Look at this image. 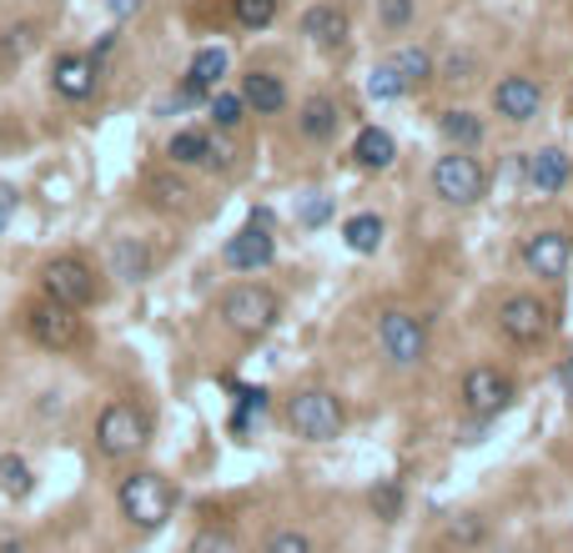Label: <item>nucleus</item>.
<instances>
[{"label": "nucleus", "instance_id": "f257e3e1", "mask_svg": "<svg viewBox=\"0 0 573 553\" xmlns=\"http://www.w3.org/2000/svg\"><path fill=\"white\" fill-rule=\"evenodd\" d=\"M116 509L131 529L156 533L176 513V483L166 473H156V468H131L116 483Z\"/></svg>", "mask_w": 573, "mask_h": 553}, {"label": "nucleus", "instance_id": "f03ea898", "mask_svg": "<svg viewBox=\"0 0 573 553\" xmlns=\"http://www.w3.org/2000/svg\"><path fill=\"white\" fill-rule=\"evenodd\" d=\"M91 438H96V453L111 458V463H131V458L146 453L152 443V412L141 408V402H106L96 412V423H91Z\"/></svg>", "mask_w": 573, "mask_h": 553}, {"label": "nucleus", "instance_id": "7ed1b4c3", "mask_svg": "<svg viewBox=\"0 0 573 553\" xmlns=\"http://www.w3.org/2000/svg\"><path fill=\"white\" fill-rule=\"evenodd\" d=\"M35 283H41V297H51V303L71 307V313H86V307L101 297L96 272H91V262L76 257V252H61V257L41 262Z\"/></svg>", "mask_w": 573, "mask_h": 553}, {"label": "nucleus", "instance_id": "20e7f679", "mask_svg": "<svg viewBox=\"0 0 573 553\" xmlns=\"http://www.w3.org/2000/svg\"><path fill=\"white\" fill-rule=\"evenodd\" d=\"M287 428H293L303 443H332V438H342L347 412H342V402H337V392L303 388L287 398Z\"/></svg>", "mask_w": 573, "mask_h": 553}, {"label": "nucleus", "instance_id": "39448f33", "mask_svg": "<svg viewBox=\"0 0 573 553\" xmlns=\"http://www.w3.org/2000/svg\"><path fill=\"white\" fill-rule=\"evenodd\" d=\"M217 317H222V322H227L237 337H262V332H272V327H277L282 303H277V293H272V287H262V283H237V287H227V293H222Z\"/></svg>", "mask_w": 573, "mask_h": 553}, {"label": "nucleus", "instance_id": "423d86ee", "mask_svg": "<svg viewBox=\"0 0 573 553\" xmlns=\"http://www.w3.org/2000/svg\"><path fill=\"white\" fill-rule=\"evenodd\" d=\"M21 322H25V337H31L35 348H45V352H76L81 342H86V322H81V313L51 303V297H41V303L25 307Z\"/></svg>", "mask_w": 573, "mask_h": 553}, {"label": "nucleus", "instance_id": "0eeeda50", "mask_svg": "<svg viewBox=\"0 0 573 553\" xmlns=\"http://www.w3.org/2000/svg\"><path fill=\"white\" fill-rule=\"evenodd\" d=\"M513 378L503 368H493V362H478V368L463 372V388H458V398H463V412L468 418H478V423H493L503 408H513Z\"/></svg>", "mask_w": 573, "mask_h": 553}, {"label": "nucleus", "instance_id": "6e6552de", "mask_svg": "<svg viewBox=\"0 0 573 553\" xmlns=\"http://www.w3.org/2000/svg\"><path fill=\"white\" fill-rule=\"evenodd\" d=\"M483 192H488V172H483L478 156L448 152V156H438V162H433V196H438V202L473 206V202H483Z\"/></svg>", "mask_w": 573, "mask_h": 553}, {"label": "nucleus", "instance_id": "1a4fd4ad", "mask_svg": "<svg viewBox=\"0 0 573 553\" xmlns=\"http://www.w3.org/2000/svg\"><path fill=\"white\" fill-rule=\"evenodd\" d=\"M378 348L392 368H418V362L428 358V322L402 313V307H392V313L378 317Z\"/></svg>", "mask_w": 573, "mask_h": 553}, {"label": "nucleus", "instance_id": "9d476101", "mask_svg": "<svg viewBox=\"0 0 573 553\" xmlns=\"http://www.w3.org/2000/svg\"><path fill=\"white\" fill-rule=\"evenodd\" d=\"M498 332L509 337L513 348H539L549 337V307L533 293H513L498 303Z\"/></svg>", "mask_w": 573, "mask_h": 553}, {"label": "nucleus", "instance_id": "9b49d317", "mask_svg": "<svg viewBox=\"0 0 573 553\" xmlns=\"http://www.w3.org/2000/svg\"><path fill=\"white\" fill-rule=\"evenodd\" d=\"M569 257H573V242L563 232H533V237H523V267L539 283H559L563 272H569Z\"/></svg>", "mask_w": 573, "mask_h": 553}, {"label": "nucleus", "instance_id": "f8f14e48", "mask_svg": "<svg viewBox=\"0 0 573 553\" xmlns=\"http://www.w3.org/2000/svg\"><path fill=\"white\" fill-rule=\"evenodd\" d=\"M222 262H227L232 272H267L272 262H277V237H272L267 227H257V222H247L237 237H227Z\"/></svg>", "mask_w": 573, "mask_h": 553}, {"label": "nucleus", "instance_id": "ddd939ff", "mask_svg": "<svg viewBox=\"0 0 573 553\" xmlns=\"http://www.w3.org/2000/svg\"><path fill=\"white\" fill-rule=\"evenodd\" d=\"M96 81H101V71H96V61H91L86 51L55 55V65H51V91H55L61 101H91V96H96Z\"/></svg>", "mask_w": 573, "mask_h": 553}, {"label": "nucleus", "instance_id": "4468645a", "mask_svg": "<svg viewBox=\"0 0 573 553\" xmlns=\"http://www.w3.org/2000/svg\"><path fill=\"white\" fill-rule=\"evenodd\" d=\"M222 76H227V51H222V45H202V51L192 55V65H186V81H182V91H176V106L206 101L222 86Z\"/></svg>", "mask_w": 573, "mask_h": 553}, {"label": "nucleus", "instance_id": "2eb2a0df", "mask_svg": "<svg viewBox=\"0 0 573 553\" xmlns=\"http://www.w3.org/2000/svg\"><path fill=\"white\" fill-rule=\"evenodd\" d=\"M543 106V86L533 76H503L493 86V111L503 121H513V126H523V121H533Z\"/></svg>", "mask_w": 573, "mask_h": 553}, {"label": "nucleus", "instance_id": "dca6fc26", "mask_svg": "<svg viewBox=\"0 0 573 553\" xmlns=\"http://www.w3.org/2000/svg\"><path fill=\"white\" fill-rule=\"evenodd\" d=\"M569 172H573L569 152H559V146H543V152H533L529 162H523V182H529L533 196H559Z\"/></svg>", "mask_w": 573, "mask_h": 553}, {"label": "nucleus", "instance_id": "f3484780", "mask_svg": "<svg viewBox=\"0 0 573 553\" xmlns=\"http://www.w3.org/2000/svg\"><path fill=\"white\" fill-rule=\"evenodd\" d=\"M152 267H156V252L146 247L141 237H116L111 242V277H116V283L136 287V283L152 277Z\"/></svg>", "mask_w": 573, "mask_h": 553}, {"label": "nucleus", "instance_id": "a211bd4d", "mask_svg": "<svg viewBox=\"0 0 573 553\" xmlns=\"http://www.w3.org/2000/svg\"><path fill=\"white\" fill-rule=\"evenodd\" d=\"M166 156H172V166H227V152L206 131H176L166 142Z\"/></svg>", "mask_w": 573, "mask_h": 553}, {"label": "nucleus", "instance_id": "6ab92c4d", "mask_svg": "<svg viewBox=\"0 0 573 553\" xmlns=\"http://www.w3.org/2000/svg\"><path fill=\"white\" fill-rule=\"evenodd\" d=\"M352 162L362 166V172H388V166L398 162V142H392L382 126H362L352 136Z\"/></svg>", "mask_w": 573, "mask_h": 553}, {"label": "nucleus", "instance_id": "aec40b11", "mask_svg": "<svg viewBox=\"0 0 573 553\" xmlns=\"http://www.w3.org/2000/svg\"><path fill=\"white\" fill-rule=\"evenodd\" d=\"M242 101H247V111H257V116H277V111L287 106V86H282V76H272V71H247V76H242Z\"/></svg>", "mask_w": 573, "mask_h": 553}, {"label": "nucleus", "instance_id": "412c9836", "mask_svg": "<svg viewBox=\"0 0 573 553\" xmlns=\"http://www.w3.org/2000/svg\"><path fill=\"white\" fill-rule=\"evenodd\" d=\"M303 35L313 45H327V51H332V45L347 41V11L342 6H313V11L303 16Z\"/></svg>", "mask_w": 573, "mask_h": 553}, {"label": "nucleus", "instance_id": "4be33fe9", "mask_svg": "<svg viewBox=\"0 0 573 553\" xmlns=\"http://www.w3.org/2000/svg\"><path fill=\"white\" fill-rule=\"evenodd\" d=\"M382 237H388V227H382L378 212H357V217L342 222V242H347V252H357V257H372V252L382 247Z\"/></svg>", "mask_w": 573, "mask_h": 553}, {"label": "nucleus", "instance_id": "5701e85b", "mask_svg": "<svg viewBox=\"0 0 573 553\" xmlns=\"http://www.w3.org/2000/svg\"><path fill=\"white\" fill-rule=\"evenodd\" d=\"M297 131H303L307 142H332L337 136V101L313 96L303 111H297Z\"/></svg>", "mask_w": 573, "mask_h": 553}, {"label": "nucleus", "instance_id": "b1692460", "mask_svg": "<svg viewBox=\"0 0 573 553\" xmlns=\"http://www.w3.org/2000/svg\"><path fill=\"white\" fill-rule=\"evenodd\" d=\"M438 131L448 136L453 152H473V146L483 142V121H478L473 111H443V116H438Z\"/></svg>", "mask_w": 573, "mask_h": 553}, {"label": "nucleus", "instance_id": "393cba45", "mask_svg": "<svg viewBox=\"0 0 573 553\" xmlns=\"http://www.w3.org/2000/svg\"><path fill=\"white\" fill-rule=\"evenodd\" d=\"M0 493L16 503H25L35 493V473L21 453H0Z\"/></svg>", "mask_w": 573, "mask_h": 553}, {"label": "nucleus", "instance_id": "a878e982", "mask_svg": "<svg viewBox=\"0 0 573 553\" xmlns=\"http://www.w3.org/2000/svg\"><path fill=\"white\" fill-rule=\"evenodd\" d=\"M408 91L412 86H408V76L398 71V61H392V55L368 71V96L372 101H398V96H408Z\"/></svg>", "mask_w": 573, "mask_h": 553}, {"label": "nucleus", "instance_id": "bb28decb", "mask_svg": "<svg viewBox=\"0 0 573 553\" xmlns=\"http://www.w3.org/2000/svg\"><path fill=\"white\" fill-rule=\"evenodd\" d=\"M186 553H242V539L232 523H202L186 543Z\"/></svg>", "mask_w": 573, "mask_h": 553}, {"label": "nucleus", "instance_id": "cd10ccee", "mask_svg": "<svg viewBox=\"0 0 573 553\" xmlns=\"http://www.w3.org/2000/svg\"><path fill=\"white\" fill-rule=\"evenodd\" d=\"M186 196H192V192H186V182H182V176H172V172H156L152 182H146V202L162 206V212H182Z\"/></svg>", "mask_w": 573, "mask_h": 553}, {"label": "nucleus", "instance_id": "c85d7f7f", "mask_svg": "<svg viewBox=\"0 0 573 553\" xmlns=\"http://www.w3.org/2000/svg\"><path fill=\"white\" fill-rule=\"evenodd\" d=\"M212 121H217V131H237L242 121H247L242 91H212Z\"/></svg>", "mask_w": 573, "mask_h": 553}, {"label": "nucleus", "instance_id": "c756f323", "mask_svg": "<svg viewBox=\"0 0 573 553\" xmlns=\"http://www.w3.org/2000/svg\"><path fill=\"white\" fill-rule=\"evenodd\" d=\"M232 16H237V25H247V31H267V25L277 21V0H232Z\"/></svg>", "mask_w": 573, "mask_h": 553}, {"label": "nucleus", "instance_id": "7c9ffc66", "mask_svg": "<svg viewBox=\"0 0 573 553\" xmlns=\"http://www.w3.org/2000/svg\"><path fill=\"white\" fill-rule=\"evenodd\" d=\"M392 61H398V71L408 76V86H422V81L433 76V55L422 51V45H402Z\"/></svg>", "mask_w": 573, "mask_h": 553}, {"label": "nucleus", "instance_id": "2f4dec72", "mask_svg": "<svg viewBox=\"0 0 573 553\" xmlns=\"http://www.w3.org/2000/svg\"><path fill=\"white\" fill-rule=\"evenodd\" d=\"M262 553H317V543H313V533H303V529H277L262 543Z\"/></svg>", "mask_w": 573, "mask_h": 553}, {"label": "nucleus", "instance_id": "473e14b6", "mask_svg": "<svg viewBox=\"0 0 573 553\" xmlns=\"http://www.w3.org/2000/svg\"><path fill=\"white\" fill-rule=\"evenodd\" d=\"M368 503H372V513H378L382 523H392V519H398V513H402V489H398V483H392V478H388V483H378V489L368 493Z\"/></svg>", "mask_w": 573, "mask_h": 553}, {"label": "nucleus", "instance_id": "72a5a7b5", "mask_svg": "<svg viewBox=\"0 0 573 553\" xmlns=\"http://www.w3.org/2000/svg\"><path fill=\"white\" fill-rule=\"evenodd\" d=\"M378 21L382 31H402L412 21V0H378Z\"/></svg>", "mask_w": 573, "mask_h": 553}, {"label": "nucleus", "instance_id": "f704fd0d", "mask_svg": "<svg viewBox=\"0 0 573 553\" xmlns=\"http://www.w3.org/2000/svg\"><path fill=\"white\" fill-rule=\"evenodd\" d=\"M448 539L453 543H478L483 539V519H478V513H458V519L448 523Z\"/></svg>", "mask_w": 573, "mask_h": 553}, {"label": "nucleus", "instance_id": "c9c22d12", "mask_svg": "<svg viewBox=\"0 0 573 553\" xmlns=\"http://www.w3.org/2000/svg\"><path fill=\"white\" fill-rule=\"evenodd\" d=\"M31 41H35V31H31V25H16V31H11V41H6V61H16V55H21Z\"/></svg>", "mask_w": 573, "mask_h": 553}, {"label": "nucleus", "instance_id": "e433bc0d", "mask_svg": "<svg viewBox=\"0 0 573 553\" xmlns=\"http://www.w3.org/2000/svg\"><path fill=\"white\" fill-rule=\"evenodd\" d=\"M0 553H35V549H31V539H25V533L0 529Z\"/></svg>", "mask_w": 573, "mask_h": 553}, {"label": "nucleus", "instance_id": "4c0bfd02", "mask_svg": "<svg viewBox=\"0 0 573 553\" xmlns=\"http://www.w3.org/2000/svg\"><path fill=\"white\" fill-rule=\"evenodd\" d=\"M327 212H332V202H327V196H313V202L303 206V222L307 227H317V222H327Z\"/></svg>", "mask_w": 573, "mask_h": 553}, {"label": "nucleus", "instance_id": "58836bf2", "mask_svg": "<svg viewBox=\"0 0 573 553\" xmlns=\"http://www.w3.org/2000/svg\"><path fill=\"white\" fill-rule=\"evenodd\" d=\"M11 217H16V192L11 186H0V232L11 227Z\"/></svg>", "mask_w": 573, "mask_h": 553}, {"label": "nucleus", "instance_id": "ea45409f", "mask_svg": "<svg viewBox=\"0 0 573 553\" xmlns=\"http://www.w3.org/2000/svg\"><path fill=\"white\" fill-rule=\"evenodd\" d=\"M106 6H111V16H131V11H136V0H106Z\"/></svg>", "mask_w": 573, "mask_h": 553}, {"label": "nucleus", "instance_id": "a19ab883", "mask_svg": "<svg viewBox=\"0 0 573 553\" xmlns=\"http://www.w3.org/2000/svg\"><path fill=\"white\" fill-rule=\"evenodd\" d=\"M563 388H573V362H569V368H563Z\"/></svg>", "mask_w": 573, "mask_h": 553}]
</instances>
